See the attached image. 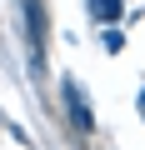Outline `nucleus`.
<instances>
[{"label":"nucleus","instance_id":"nucleus-3","mask_svg":"<svg viewBox=\"0 0 145 150\" xmlns=\"http://www.w3.org/2000/svg\"><path fill=\"white\" fill-rule=\"evenodd\" d=\"M120 10H125L120 0H90V15H100L105 25H115V20H120Z\"/></svg>","mask_w":145,"mask_h":150},{"label":"nucleus","instance_id":"nucleus-1","mask_svg":"<svg viewBox=\"0 0 145 150\" xmlns=\"http://www.w3.org/2000/svg\"><path fill=\"white\" fill-rule=\"evenodd\" d=\"M60 95H65V110H70V125H75L80 135H90V130H95V115H90V105H85L80 85H75V80H60Z\"/></svg>","mask_w":145,"mask_h":150},{"label":"nucleus","instance_id":"nucleus-2","mask_svg":"<svg viewBox=\"0 0 145 150\" xmlns=\"http://www.w3.org/2000/svg\"><path fill=\"white\" fill-rule=\"evenodd\" d=\"M25 20H30V45H35V65L45 60V5L25 0Z\"/></svg>","mask_w":145,"mask_h":150}]
</instances>
